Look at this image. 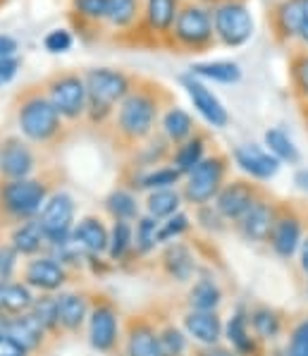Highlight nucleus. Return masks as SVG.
<instances>
[{
	"instance_id": "nucleus-5",
	"label": "nucleus",
	"mask_w": 308,
	"mask_h": 356,
	"mask_svg": "<svg viewBox=\"0 0 308 356\" xmlns=\"http://www.w3.org/2000/svg\"><path fill=\"white\" fill-rule=\"evenodd\" d=\"M227 156H222V153L206 156L201 165H196L186 175L184 189H181L186 204H191L194 208L211 206V201H216L220 189L227 182Z\"/></svg>"
},
{
	"instance_id": "nucleus-50",
	"label": "nucleus",
	"mask_w": 308,
	"mask_h": 356,
	"mask_svg": "<svg viewBox=\"0 0 308 356\" xmlns=\"http://www.w3.org/2000/svg\"><path fill=\"white\" fill-rule=\"evenodd\" d=\"M196 220H199L201 227L208 229V232H222L225 222H227L218 213L216 206H201V208H196Z\"/></svg>"
},
{
	"instance_id": "nucleus-47",
	"label": "nucleus",
	"mask_w": 308,
	"mask_h": 356,
	"mask_svg": "<svg viewBox=\"0 0 308 356\" xmlns=\"http://www.w3.org/2000/svg\"><path fill=\"white\" fill-rule=\"evenodd\" d=\"M289 356H308V316L294 323L287 342Z\"/></svg>"
},
{
	"instance_id": "nucleus-58",
	"label": "nucleus",
	"mask_w": 308,
	"mask_h": 356,
	"mask_svg": "<svg viewBox=\"0 0 308 356\" xmlns=\"http://www.w3.org/2000/svg\"><path fill=\"white\" fill-rule=\"evenodd\" d=\"M306 122H308V111H306Z\"/></svg>"
},
{
	"instance_id": "nucleus-46",
	"label": "nucleus",
	"mask_w": 308,
	"mask_h": 356,
	"mask_svg": "<svg viewBox=\"0 0 308 356\" xmlns=\"http://www.w3.org/2000/svg\"><path fill=\"white\" fill-rule=\"evenodd\" d=\"M291 79H294L296 94L304 98L308 108V53H299L291 60Z\"/></svg>"
},
{
	"instance_id": "nucleus-32",
	"label": "nucleus",
	"mask_w": 308,
	"mask_h": 356,
	"mask_svg": "<svg viewBox=\"0 0 308 356\" xmlns=\"http://www.w3.org/2000/svg\"><path fill=\"white\" fill-rule=\"evenodd\" d=\"M134 254V225L124 220H113L110 227V242H108V261L110 263H124Z\"/></svg>"
},
{
	"instance_id": "nucleus-16",
	"label": "nucleus",
	"mask_w": 308,
	"mask_h": 356,
	"mask_svg": "<svg viewBox=\"0 0 308 356\" xmlns=\"http://www.w3.org/2000/svg\"><path fill=\"white\" fill-rule=\"evenodd\" d=\"M181 86H184V91H186V96H189L194 111L199 113L201 118L211 124V127H216V129L227 127V122H229L227 108L220 103V98L213 94V91L208 89L201 79H196V76L189 72V74L181 76Z\"/></svg>"
},
{
	"instance_id": "nucleus-29",
	"label": "nucleus",
	"mask_w": 308,
	"mask_h": 356,
	"mask_svg": "<svg viewBox=\"0 0 308 356\" xmlns=\"http://www.w3.org/2000/svg\"><path fill=\"white\" fill-rule=\"evenodd\" d=\"M161 129H163V136L172 146L184 144L189 136L196 134L194 118L179 106H170L168 111L161 115Z\"/></svg>"
},
{
	"instance_id": "nucleus-28",
	"label": "nucleus",
	"mask_w": 308,
	"mask_h": 356,
	"mask_svg": "<svg viewBox=\"0 0 308 356\" xmlns=\"http://www.w3.org/2000/svg\"><path fill=\"white\" fill-rule=\"evenodd\" d=\"M36 301V292L26 282H3L0 284V311L8 316L29 314Z\"/></svg>"
},
{
	"instance_id": "nucleus-25",
	"label": "nucleus",
	"mask_w": 308,
	"mask_h": 356,
	"mask_svg": "<svg viewBox=\"0 0 308 356\" xmlns=\"http://www.w3.org/2000/svg\"><path fill=\"white\" fill-rule=\"evenodd\" d=\"M161 270L175 282H189L196 273V259L184 242H172L161 254Z\"/></svg>"
},
{
	"instance_id": "nucleus-41",
	"label": "nucleus",
	"mask_w": 308,
	"mask_h": 356,
	"mask_svg": "<svg viewBox=\"0 0 308 356\" xmlns=\"http://www.w3.org/2000/svg\"><path fill=\"white\" fill-rule=\"evenodd\" d=\"M263 139H266V149L270 151L279 163H289V165L299 163V149H296L294 141H291L282 129H277V127L268 129Z\"/></svg>"
},
{
	"instance_id": "nucleus-19",
	"label": "nucleus",
	"mask_w": 308,
	"mask_h": 356,
	"mask_svg": "<svg viewBox=\"0 0 308 356\" xmlns=\"http://www.w3.org/2000/svg\"><path fill=\"white\" fill-rule=\"evenodd\" d=\"M181 10V0H144L141 13V26L153 38H168L172 34V26L177 22Z\"/></svg>"
},
{
	"instance_id": "nucleus-20",
	"label": "nucleus",
	"mask_w": 308,
	"mask_h": 356,
	"mask_svg": "<svg viewBox=\"0 0 308 356\" xmlns=\"http://www.w3.org/2000/svg\"><path fill=\"white\" fill-rule=\"evenodd\" d=\"M124 354L127 356H163L158 327L148 318L134 316V318L127 323V332H124Z\"/></svg>"
},
{
	"instance_id": "nucleus-43",
	"label": "nucleus",
	"mask_w": 308,
	"mask_h": 356,
	"mask_svg": "<svg viewBox=\"0 0 308 356\" xmlns=\"http://www.w3.org/2000/svg\"><path fill=\"white\" fill-rule=\"evenodd\" d=\"M110 0H72V13L81 24H103Z\"/></svg>"
},
{
	"instance_id": "nucleus-39",
	"label": "nucleus",
	"mask_w": 308,
	"mask_h": 356,
	"mask_svg": "<svg viewBox=\"0 0 308 356\" xmlns=\"http://www.w3.org/2000/svg\"><path fill=\"white\" fill-rule=\"evenodd\" d=\"M31 316L46 327L48 335H58L60 316H58V294H36V301L31 306Z\"/></svg>"
},
{
	"instance_id": "nucleus-49",
	"label": "nucleus",
	"mask_w": 308,
	"mask_h": 356,
	"mask_svg": "<svg viewBox=\"0 0 308 356\" xmlns=\"http://www.w3.org/2000/svg\"><path fill=\"white\" fill-rule=\"evenodd\" d=\"M17 261L19 254L13 249L8 242L0 244V284L10 282L15 277V270H17Z\"/></svg>"
},
{
	"instance_id": "nucleus-18",
	"label": "nucleus",
	"mask_w": 308,
	"mask_h": 356,
	"mask_svg": "<svg viewBox=\"0 0 308 356\" xmlns=\"http://www.w3.org/2000/svg\"><path fill=\"white\" fill-rule=\"evenodd\" d=\"M232 158H234L236 165H239L241 172H246L251 179H261V182L275 177L279 165H282V163H279L270 151L263 149V146H258V144L236 146Z\"/></svg>"
},
{
	"instance_id": "nucleus-11",
	"label": "nucleus",
	"mask_w": 308,
	"mask_h": 356,
	"mask_svg": "<svg viewBox=\"0 0 308 356\" xmlns=\"http://www.w3.org/2000/svg\"><path fill=\"white\" fill-rule=\"evenodd\" d=\"M22 282H26L38 294H55L70 282V268L51 254H41L26 261Z\"/></svg>"
},
{
	"instance_id": "nucleus-4",
	"label": "nucleus",
	"mask_w": 308,
	"mask_h": 356,
	"mask_svg": "<svg viewBox=\"0 0 308 356\" xmlns=\"http://www.w3.org/2000/svg\"><path fill=\"white\" fill-rule=\"evenodd\" d=\"M51 196L46 179H0V213L13 222L36 220Z\"/></svg>"
},
{
	"instance_id": "nucleus-22",
	"label": "nucleus",
	"mask_w": 308,
	"mask_h": 356,
	"mask_svg": "<svg viewBox=\"0 0 308 356\" xmlns=\"http://www.w3.org/2000/svg\"><path fill=\"white\" fill-rule=\"evenodd\" d=\"M8 244L22 256V259H36V256L46 254L48 251V239L43 232L41 222L36 220H24L15 222V227L10 229Z\"/></svg>"
},
{
	"instance_id": "nucleus-17",
	"label": "nucleus",
	"mask_w": 308,
	"mask_h": 356,
	"mask_svg": "<svg viewBox=\"0 0 308 356\" xmlns=\"http://www.w3.org/2000/svg\"><path fill=\"white\" fill-rule=\"evenodd\" d=\"M72 242L76 249L89 259H101L108 254V242H110V227L96 216H86L72 229Z\"/></svg>"
},
{
	"instance_id": "nucleus-40",
	"label": "nucleus",
	"mask_w": 308,
	"mask_h": 356,
	"mask_svg": "<svg viewBox=\"0 0 308 356\" xmlns=\"http://www.w3.org/2000/svg\"><path fill=\"white\" fill-rule=\"evenodd\" d=\"M158 227H161V220L146 216H141L134 225V254L136 256H148L153 249H156L158 242Z\"/></svg>"
},
{
	"instance_id": "nucleus-14",
	"label": "nucleus",
	"mask_w": 308,
	"mask_h": 356,
	"mask_svg": "<svg viewBox=\"0 0 308 356\" xmlns=\"http://www.w3.org/2000/svg\"><path fill=\"white\" fill-rule=\"evenodd\" d=\"M36 170V153L22 136L0 141V179H29Z\"/></svg>"
},
{
	"instance_id": "nucleus-26",
	"label": "nucleus",
	"mask_w": 308,
	"mask_h": 356,
	"mask_svg": "<svg viewBox=\"0 0 308 356\" xmlns=\"http://www.w3.org/2000/svg\"><path fill=\"white\" fill-rule=\"evenodd\" d=\"M8 335L13 337L22 349H26L29 354L41 352L43 344H46V339H48L46 327L31 316V311L29 314H22V316H13Z\"/></svg>"
},
{
	"instance_id": "nucleus-57",
	"label": "nucleus",
	"mask_w": 308,
	"mask_h": 356,
	"mask_svg": "<svg viewBox=\"0 0 308 356\" xmlns=\"http://www.w3.org/2000/svg\"><path fill=\"white\" fill-rule=\"evenodd\" d=\"M299 38L304 41V46H308V22L306 24H301V29H299Z\"/></svg>"
},
{
	"instance_id": "nucleus-45",
	"label": "nucleus",
	"mask_w": 308,
	"mask_h": 356,
	"mask_svg": "<svg viewBox=\"0 0 308 356\" xmlns=\"http://www.w3.org/2000/svg\"><path fill=\"white\" fill-rule=\"evenodd\" d=\"M161 337V352L163 356H186V347H189V335L175 325H165L158 330Z\"/></svg>"
},
{
	"instance_id": "nucleus-8",
	"label": "nucleus",
	"mask_w": 308,
	"mask_h": 356,
	"mask_svg": "<svg viewBox=\"0 0 308 356\" xmlns=\"http://www.w3.org/2000/svg\"><path fill=\"white\" fill-rule=\"evenodd\" d=\"M213 29L222 46H244L254 36V17L249 8L239 0H225L213 10Z\"/></svg>"
},
{
	"instance_id": "nucleus-37",
	"label": "nucleus",
	"mask_w": 308,
	"mask_h": 356,
	"mask_svg": "<svg viewBox=\"0 0 308 356\" xmlns=\"http://www.w3.org/2000/svg\"><path fill=\"white\" fill-rule=\"evenodd\" d=\"M103 208L113 220H124V222H134L139 220V201L131 194L129 189H115L110 191L103 201Z\"/></svg>"
},
{
	"instance_id": "nucleus-1",
	"label": "nucleus",
	"mask_w": 308,
	"mask_h": 356,
	"mask_svg": "<svg viewBox=\"0 0 308 356\" xmlns=\"http://www.w3.org/2000/svg\"><path fill=\"white\" fill-rule=\"evenodd\" d=\"M161 86L134 84V89L120 103L113 118L120 144L139 146L151 139L156 124L161 122Z\"/></svg>"
},
{
	"instance_id": "nucleus-48",
	"label": "nucleus",
	"mask_w": 308,
	"mask_h": 356,
	"mask_svg": "<svg viewBox=\"0 0 308 356\" xmlns=\"http://www.w3.org/2000/svg\"><path fill=\"white\" fill-rule=\"evenodd\" d=\"M72 43H74V36L70 29H53L43 36V46H46V51L53 53V56H58V53H67L70 48H72Z\"/></svg>"
},
{
	"instance_id": "nucleus-33",
	"label": "nucleus",
	"mask_w": 308,
	"mask_h": 356,
	"mask_svg": "<svg viewBox=\"0 0 308 356\" xmlns=\"http://www.w3.org/2000/svg\"><path fill=\"white\" fill-rule=\"evenodd\" d=\"M141 13H144L141 0H110L106 22L117 31H129L134 24H141Z\"/></svg>"
},
{
	"instance_id": "nucleus-13",
	"label": "nucleus",
	"mask_w": 308,
	"mask_h": 356,
	"mask_svg": "<svg viewBox=\"0 0 308 356\" xmlns=\"http://www.w3.org/2000/svg\"><path fill=\"white\" fill-rule=\"evenodd\" d=\"M261 196H263V191L258 189V184L249 182V179H229V182H225V187L220 189L213 206L218 208V213L227 222H236Z\"/></svg>"
},
{
	"instance_id": "nucleus-2",
	"label": "nucleus",
	"mask_w": 308,
	"mask_h": 356,
	"mask_svg": "<svg viewBox=\"0 0 308 356\" xmlns=\"http://www.w3.org/2000/svg\"><path fill=\"white\" fill-rule=\"evenodd\" d=\"M89 106H86V120L91 124H106L110 118H115L120 103L127 98L134 89V79L113 67H93L84 74Z\"/></svg>"
},
{
	"instance_id": "nucleus-53",
	"label": "nucleus",
	"mask_w": 308,
	"mask_h": 356,
	"mask_svg": "<svg viewBox=\"0 0 308 356\" xmlns=\"http://www.w3.org/2000/svg\"><path fill=\"white\" fill-rule=\"evenodd\" d=\"M194 356H239L234 349L220 347V344H211V347H199L194 352Z\"/></svg>"
},
{
	"instance_id": "nucleus-51",
	"label": "nucleus",
	"mask_w": 308,
	"mask_h": 356,
	"mask_svg": "<svg viewBox=\"0 0 308 356\" xmlns=\"http://www.w3.org/2000/svg\"><path fill=\"white\" fill-rule=\"evenodd\" d=\"M19 72V58L10 56V58H0V84H10V81L17 76Z\"/></svg>"
},
{
	"instance_id": "nucleus-7",
	"label": "nucleus",
	"mask_w": 308,
	"mask_h": 356,
	"mask_svg": "<svg viewBox=\"0 0 308 356\" xmlns=\"http://www.w3.org/2000/svg\"><path fill=\"white\" fill-rule=\"evenodd\" d=\"M46 96L51 98L55 111L63 115V120L74 122V120L86 118V106H89V94H86V81L76 72H58L43 86Z\"/></svg>"
},
{
	"instance_id": "nucleus-56",
	"label": "nucleus",
	"mask_w": 308,
	"mask_h": 356,
	"mask_svg": "<svg viewBox=\"0 0 308 356\" xmlns=\"http://www.w3.org/2000/svg\"><path fill=\"white\" fill-rule=\"evenodd\" d=\"M10 321H13V316H8V314H3V311H0V335H8Z\"/></svg>"
},
{
	"instance_id": "nucleus-24",
	"label": "nucleus",
	"mask_w": 308,
	"mask_h": 356,
	"mask_svg": "<svg viewBox=\"0 0 308 356\" xmlns=\"http://www.w3.org/2000/svg\"><path fill=\"white\" fill-rule=\"evenodd\" d=\"M184 332L201 347L218 344L225 337V325L220 321L218 311H191L184 316Z\"/></svg>"
},
{
	"instance_id": "nucleus-38",
	"label": "nucleus",
	"mask_w": 308,
	"mask_h": 356,
	"mask_svg": "<svg viewBox=\"0 0 308 356\" xmlns=\"http://www.w3.org/2000/svg\"><path fill=\"white\" fill-rule=\"evenodd\" d=\"M301 22H304V17H301V8L296 0H282L275 8V31L282 41L299 38Z\"/></svg>"
},
{
	"instance_id": "nucleus-34",
	"label": "nucleus",
	"mask_w": 308,
	"mask_h": 356,
	"mask_svg": "<svg viewBox=\"0 0 308 356\" xmlns=\"http://www.w3.org/2000/svg\"><path fill=\"white\" fill-rule=\"evenodd\" d=\"M186 301L191 311H218V306L222 304V289L211 277H201L191 284Z\"/></svg>"
},
{
	"instance_id": "nucleus-3",
	"label": "nucleus",
	"mask_w": 308,
	"mask_h": 356,
	"mask_svg": "<svg viewBox=\"0 0 308 356\" xmlns=\"http://www.w3.org/2000/svg\"><path fill=\"white\" fill-rule=\"evenodd\" d=\"M17 129L29 144H53L65 129L63 115L55 111L46 91L29 89L17 101Z\"/></svg>"
},
{
	"instance_id": "nucleus-44",
	"label": "nucleus",
	"mask_w": 308,
	"mask_h": 356,
	"mask_svg": "<svg viewBox=\"0 0 308 356\" xmlns=\"http://www.w3.org/2000/svg\"><path fill=\"white\" fill-rule=\"evenodd\" d=\"M191 229V218L186 213H175L168 220H161V227H158V242L161 244H172L179 242V237H184Z\"/></svg>"
},
{
	"instance_id": "nucleus-42",
	"label": "nucleus",
	"mask_w": 308,
	"mask_h": 356,
	"mask_svg": "<svg viewBox=\"0 0 308 356\" xmlns=\"http://www.w3.org/2000/svg\"><path fill=\"white\" fill-rule=\"evenodd\" d=\"M148 144L146 146H139V156H136V170H151V168H158L161 163L165 161L170 153V141L165 136H156L153 134L151 139H146Z\"/></svg>"
},
{
	"instance_id": "nucleus-21",
	"label": "nucleus",
	"mask_w": 308,
	"mask_h": 356,
	"mask_svg": "<svg viewBox=\"0 0 308 356\" xmlns=\"http://www.w3.org/2000/svg\"><path fill=\"white\" fill-rule=\"evenodd\" d=\"M225 337L229 342V349H234L239 356H266L263 342L254 335L249 325V314L244 309H236L232 318L225 325Z\"/></svg>"
},
{
	"instance_id": "nucleus-23",
	"label": "nucleus",
	"mask_w": 308,
	"mask_h": 356,
	"mask_svg": "<svg viewBox=\"0 0 308 356\" xmlns=\"http://www.w3.org/2000/svg\"><path fill=\"white\" fill-rule=\"evenodd\" d=\"M91 314V299L86 292H60L58 294V316L60 330L79 332L86 325Z\"/></svg>"
},
{
	"instance_id": "nucleus-52",
	"label": "nucleus",
	"mask_w": 308,
	"mask_h": 356,
	"mask_svg": "<svg viewBox=\"0 0 308 356\" xmlns=\"http://www.w3.org/2000/svg\"><path fill=\"white\" fill-rule=\"evenodd\" d=\"M0 356H31L26 349H22L10 335H0Z\"/></svg>"
},
{
	"instance_id": "nucleus-9",
	"label": "nucleus",
	"mask_w": 308,
	"mask_h": 356,
	"mask_svg": "<svg viewBox=\"0 0 308 356\" xmlns=\"http://www.w3.org/2000/svg\"><path fill=\"white\" fill-rule=\"evenodd\" d=\"M74 216H76V206L67 191H55V194L48 196L46 206H43L41 216H38V222H41L48 239V249L70 242L72 229L76 225Z\"/></svg>"
},
{
	"instance_id": "nucleus-31",
	"label": "nucleus",
	"mask_w": 308,
	"mask_h": 356,
	"mask_svg": "<svg viewBox=\"0 0 308 356\" xmlns=\"http://www.w3.org/2000/svg\"><path fill=\"white\" fill-rule=\"evenodd\" d=\"M179 182H181V175L172 165H158L151 170H136V175L131 177V189L156 191V189L177 187Z\"/></svg>"
},
{
	"instance_id": "nucleus-27",
	"label": "nucleus",
	"mask_w": 308,
	"mask_h": 356,
	"mask_svg": "<svg viewBox=\"0 0 308 356\" xmlns=\"http://www.w3.org/2000/svg\"><path fill=\"white\" fill-rule=\"evenodd\" d=\"M206 151H208V139L206 134H201V131H196L194 136H189V139L184 141V144L175 146L172 156H170V165H172L181 177H186V175L191 172L196 165H201L203 161H206Z\"/></svg>"
},
{
	"instance_id": "nucleus-35",
	"label": "nucleus",
	"mask_w": 308,
	"mask_h": 356,
	"mask_svg": "<svg viewBox=\"0 0 308 356\" xmlns=\"http://www.w3.org/2000/svg\"><path fill=\"white\" fill-rule=\"evenodd\" d=\"M181 191H177L175 187L170 189H156V191H148L146 196V213L156 220H168L170 216L179 213L181 208Z\"/></svg>"
},
{
	"instance_id": "nucleus-54",
	"label": "nucleus",
	"mask_w": 308,
	"mask_h": 356,
	"mask_svg": "<svg viewBox=\"0 0 308 356\" xmlns=\"http://www.w3.org/2000/svg\"><path fill=\"white\" fill-rule=\"evenodd\" d=\"M299 263H301V270L308 275V234L304 237V242L299 246Z\"/></svg>"
},
{
	"instance_id": "nucleus-36",
	"label": "nucleus",
	"mask_w": 308,
	"mask_h": 356,
	"mask_svg": "<svg viewBox=\"0 0 308 356\" xmlns=\"http://www.w3.org/2000/svg\"><path fill=\"white\" fill-rule=\"evenodd\" d=\"M196 79L218 81V84H236L241 79V67L229 60H216V63H196L189 67Z\"/></svg>"
},
{
	"instance_id": "nucleus-15",
	"label": "nucleus",
	"mask_w": 308,
	"mask_h": 356,
	"mask_svg": "<svg viewBox=\"0 0 308 356\" xmlns=\"http://www.w3.org/2000/svg\"><path fill=\"white\" fill-rule=\"evenodd\" d=\"M301 242H304V218L294 208L279 206L277 222H275L270 242H268L270 249L282 261H291L296 251H299Z\"/></svg>"
},
{
	"instance_id": "nucleus-55",
	"label": "nucleus",
	"mask_w": 308,
	"mask_h": 356,
	"mask_svg": "<svg viewBox=\"0 0 308 356\" xmlns=\"http://www.w3.org/2000/svg\"><path fill=\"white\" fill-rule=\"evenodd\" d=\"M294 184L301 191H308V170H299V172L294 175Z\"/></svg>"
},
{
	"instance_id": "nucleus-30",
	"label": "nucleus",
	"mask_w": 308,
	"mask_h": 356,
	"mask_svg": "<svg viewBox=\"0 0 308 356\" xmlns=\"http://www.w3.org/2000/svg\"><path fill=\"white\" fill-rule=\"evenodd\" d=\"M249 325L261 342H275L284 330V316L273 306H256L249 311Z\"/></svg>"
},
{
	"instance_id": "nucleus-12",
	"label": "nucleus",
	"mask_w": 308,
	"mask_h": 356,
	"mask_svg": "<svg viewBox=\"0 0 308 356\" xmlns=\"http://www.w3.org/2000/svg\"><path fill=\"white\" fill-rule=\"evenodd\" d=\"M277 216H279V206L263 194L261 199L234 222V227L244 242H251V244L270 242V234H273L275 222H277Z\"/></svg>"
},
{
	"instance_id": "nucleus-6",
	"label": "nucleus",
	"mask_w": 308,
	"mask_h": 356,
	"mask_svg": "<svg viewBox=\"0 0 308 356\" xmlns=\"http://www.w3.org/2000/svg\"><path fill=\"white\" fill-rule=\"evenodd\" d=\"M216 38L213 29V13L203 5L181 3L177 22L170 34V43L181 48V51H203Z\"/></svg>"
},
{
	"instance_id": "nucleus-10",
	"label": "nucleus",
	"mask_w": 308,
	"mask_h": 356,
	"mask_svg": "<svg viewBox=\"0 0 308 356\" xmlns=\"http://www.w3.org/2000/svg\"><path fill=\"white\" fill-rule=\"evenodd\" d=\"M89 344L96 352L110 354L117 349L120 344V311L106 297H96L91 301V314H89Z\"/></svg>"
}]
</instances>
